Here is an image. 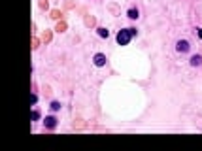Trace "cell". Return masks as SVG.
I'll return each mask as SVG.
<instances>
[{"mask_svg":"<svg viewBox=\"0 0 202 151\" xmlns=\"http://www.w3.org/2000/svg\"><path fill=\"white\" fill-rule=\"evenodd\" d=\"M30 117H32V121H38V119H40V112H38V110H34Z\"/></svg>","mask_w":202,"mask_h":151,"instance_id":"obj_9","label":"cell"},{"mask_svg":"<svg viewBox=\"0 0 202 151\" xmlns=\"http://www.w3.org/2000/svg\"><path fill=\"white\" fill-rule=\"evenodd\" d=\"M51 110H53V112H57V110H61V104L57 102V100H55V102H51Z\"/></svg>","mask_w":202,"mask_h":151,"instance_id":"obj_8","label":"cell"},{"mask_svg":"<svg viewBox=\"0 0 202 151\" xmlns=\"http://www.w3.org/2000/svg\"><path fill=\"white\" fill-rule=\"evenodd\" d=\"M98 36H100V38H108V36H110V32H108L104 27H100V28H98Z\"/></svg>","mask_w":202,"mask_h":151,"instance_id":"obj_6","label":"cell"},{"mask_svg":"<svg viewBox=\"0 0 202 151\" xmlns=\"http://www.w3.org/2000/svg\"><path fill=\"white\" fill-rule=\"evenodd\" d=\"M198 38H202V28H198Z\"/></svg>","mask_w":202,"mask_h":151,"instance_id":"obj_11","label":"cell"},{"mask_svg":"<svg viewBox=\"0 0 202 151\" xmlns=\"http://www.w3.org/2000/svg\"><path fill=\"white\" fill-rule=\"evenodd\" d=\"M189 42H187V40H179L178 42V44H176V49H178V51L179 53H187V51H189Z\"/></svg>","mask_w":202,"mask_h":151,"instance_id":"obj_2","label":"cell"},{"mask_svg":"<svg viewBox=\"0 0 202 151\" xmlns=\"http://www.w3.org/2000/svg\"><path fill=\"white\" fill-rule=\"evenodd\" d=\"M36 100H38V96H36V95H32V96H30V102H32V104H36Z\"/></svg>","mask_w":202,"mask_h":151,"instance_id":"obj_10","label":"cell"},{"mask_svg":"<svg viewBox=\"0 0 202 151\" xmlns=\"http://www.w3.org/2000/svg\"><path fill=\"white\" fill-rule=\"evenodd\" d=\"M130 38H132V28H123V30H119V34H117V44L129 46Z\"/></svg>","mask_w":202,"mask_h":151,"instance_id":"obj_1","label":"cell"},{"mask_svg":"<svg viewBox=\"0 0 202 151\" xmlns=\"http://www.w3.org/2000/svg\"><path fill=\"white\" fill-rule=\"evenodd\" d=\"M44 123H45V127H47V128H55V127H57V119H55L53 115H49V117H45Z\"/></svg>","mask_w":202,"mask_h":151,"instance_id":"obj_4","label":"cell"},{"mask_svg":"<svg viewBox=\"0 0 202 151\" xmlns=\"http://www.w3.org/2000/svg\"><path fill=\"white\" fill-rule=\"evenodd\" d=\"M129 17L130 19H138V10H134V8L129 10Z\"/></svg>","mask_w":202,"mask_h":151,"instance_id":"obj_7","label":"cell"},{"mask_svg":"<svg viewBox=\"0 0 202 151\" xmlns=\"http://www.w3.org/2000/svg\"><path fill=\"white\" fill-rule=\"evenodd\" d=\"M93 61H95V64H96V66H104L108 59H106V55H104V53H96Z\"/></svg>","mask_w":202,"mask_h":151,"instance_id":"obj_3","label":"cell"},{"mask_svg":"<svg viewBox=\"0 0 202 151\" xmlns=\"http://www.w3.org/2000/svg\"><path fill=\"white\" fill-rule=\"evenodd\" d=\"M191 64H193V66H200V64H202V57L200 55H193L191 57Z\"/></svg>","mask_w":202,"mask_h":151,"instance_id":"obj_5","label":"cell"}]
</instances>
